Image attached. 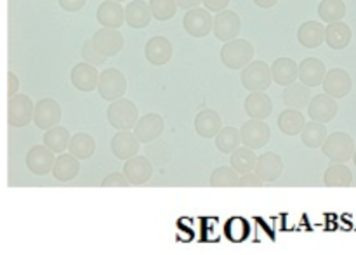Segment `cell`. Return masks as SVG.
I'll use <instances>...</instances> for the list:
<instances>
[{"mask_svg": "<svg viewBox=\"0 0 356 255\" xmlns=\"http://www.w3.org/2000/svg\"><path fill=\"white\" fill-rule=\"evenodd\" d=\"M242 30V21L235 10H221L214 16V35L221 42H229L233 38H238Z\"/></svg>", "mask_w": 356, "mask_h": 255, "instance_id": "cell-10", "label": "cell"}, {"mask_svg": "<svg viewBox=\"0 0 356 255\" xmlns=\"http://www.w3.org/2000/svg\"><path fill=\"white\" fill-rule=\"evenodd\" d=\"M240 174L236 172L233 167H218L214 172L211 174V186L212 188H233L238 186Z\"/></svg>", "mask_w": 356, "mask_h": 255, "instance_id": "cell-39", "label": "cell"}, {"mask_svg": "<svg viewBox=\"0 0 356 255\" xmlns=\"http://www.w3.org/2000/svg\"><path fill=\"white\" fill-rule=\"evenodd\" d=\"M202 3L211 13H221V10H226V7L229 6V0H204Z\"/></svg>", "mask_w": 356, "mask_h": 255, "instance_id": "cell-45", "label": "cell"}, {"mask_svg": "<svg viewBox=\"0 0 356 255\" xmlns=\"http://www.w3.org/2000/svg\"><path fill=\"white\" fill-rule=\"evenodd\" d=\"M139 145L141 141L138 139V135L131 131H118L117 134L111 139V153L117 156L118 160H127L134 158L139 153Z\"/></svg>", "mask_w": 356, "mask_h": 255, "instance_id": "cell-14", "label": "cell"}, {"mask_svg": "<svg viewBox=\"0 0 356 255\" xmlns=\"http://www.w3.org/2000/svg\"><path fill=\"white\" fill-rule=\"evenodd\" d=\"M327 76V68L323 61L318 58H306L299 65V82L308 87L323 85V80Z\"/></svg>", "mask_w": 356, "mask_h": 255, "instance_id": "cell-22", "label": "cell"}, {"mask_svg": "<svg viewBox=\"0 0 356 255\" xmlns=\"http://www.w3.org/2000/svg\"><path fill=\"white\" fill-rule=\"evenodd\" d=\"M68 149L79 160H89L96 151V141H94L92 135L86 134V132H79L72 138Z\"/></svg>", "mask_w": 356, "mask_h": 255, "instance_id": "cell-35", "label": "cell"}, {"mask_svg": "<svg viewBox=\"0 0 356 255\" xmlns=\"http://www.w3.org/2000/svg\"><path fill=\"white\" fill-rule=\"evenodd\" d=\"M183 26L186 30L188 35L195 38L207 37L211 31H214V16L211 14V10L200 9V7H195L190 9L183 17Z\"/></svg>", "mask_w": 356, "mask_h": 255, "instance_id": "cell-7", "label": "cell"}, {"mask_svg": "<svg viewBox=\"0 0 356 255\" xmlns=\"http://www.w3.org/2000/svg\"><path fill=\"white\" fill-rule=\"evenodd\" d=\"M176 0H149V9L156 21H169L176 16L177 10Z\"/></svg>", "mask_w": 356, "mask_h": 255, "instance_id": "cell-40", "label": "cell"}, {"mask_svg": "<svg viewBox=\"0 0 356 255\" xmlns=\"http://www.w3.org/2000/svg\"><path fill=\"white\" fill-rule=\"evenodd\" d=\"M33 101L26 94H16V96L9 97V104H7V122H9L10 127H26L33 120Z\"/></svg>", "mask_w": 356, "mask_h": 255, "instance_id": "cell-6", "label": "cell"}, {"mask_svg": "<svg viewBox=\"0 0 356 255\" xmlns=\"http://www.w3.org/2000/svg\"><path fill=\"white\" fill-rule=\"evenodd\" d=\"M82 58H83V61L89 63V65H94V66L104 65L108 59L106 56H103L99 51H97L96 45H94V42H92V38H89V40L83 42Z\"/></svg>", "mask_w": 356, "mask_h": 255, "instance_id": "cell-42", "label": "cell"}, {"mask_svg": "<svg viewBox=\"0 0 356 255\" xmlns=\"http://www.w3.org/2000/svg\"><path fill=\"white\" fill-rule=\"evenodd\" d=\"M61 9L68 10V13H76V10L83 9V6L87 3V0H58Z\"/></svg>", "mask_w": 356, "mask_h": 255, "instance_id": "cell-46", "label": "cell"}, {"mask_svg": "<svg viewBox=\"0 0 356 255\" xmlns=\"http://www.w3.org/2000/svg\"><path fill=\"white\" fill-rule=\"evenodd\" d=\"M70 141H72V138H70L68 129L59 127V125L49 129L44 135V145L58 155L65 153V149L70 146Z\"/></svg>", "mask_w": 356, "mask_h": 255, "instance_id": "cell-36", "label": "cell"}, {"mask_svg": "<svg viewBox=\"0 0 356 255\" xmlns=\"http://www.w3.org/2000/svg\"><path fill=\"white\" fill-rule=\"evenodd\" d=\"M131 186V181L125 176L124 172H113L110 176H106L101 183V188H129Z\"/></svg>", "mask_w": 356, "mask_h": 255, "instance_id": "cell-43", "label": "cell"}, {"mask_svg": "<svg viewBox=\"0 0 356 255\" xmlns=\"http://www.w3.org/2000/svg\"><path fill=\"white\" fill-rule=\"evenodd\" d=\"M256 174L264 183H273L284 174V160L280 155L273 151H268L264 155L257 156Z\"/></svg>", "mask_w": 356, "mask_h": 255, "instance_id": "cell-20", "label": "cell"}, {"mask_svg": "<svg viewBox=\"0 0 356 255\" xmlns=\"http://www.w3.org/2000/svg\"><path fill=\"white\" fill-rule=\"evenodd\" d=\"M54 151L45 145L33 146L26 155V167L35 176H47L54 169Z\"/></svg>", "mask_w": 356, "mask_h": 255, "instance_id": "cell-11", "label": "cell"}, {"mask_svg": "<svg viewBox=\"0 0 356 255\" xmlns=\"http://www.w3.org/2000/svg\"><path fill=\"white\" fill-rule=\"evenodd\" d=\"M229 163H232V167L240 174V176H243V174L256 172L257 156L256 153H254V149L243 146V148H238L236 151L232 153Z\"/></svg>", "mask_w": 356, "mask_h": 255, "instance_id": "cell-33", "label": "cell"}, {"mask_svg": "<svg viewBox=\"0 0 356 255\" xmlns=\"http://www.w3.org/2000/svg\"><path fill=\"white\" fill-rule=\"evenodd\" d=\"M245 113L250 118H256V120H266L268 117L273 111V103H271V97L266 92H250L247 96L245 103Z\"/></svg>", "mask_w": 356, "mask_h": 255, "instance_id": "cell-25", "label": "cell"}, {"mask_svg": "<svg viewBox=\"0 0 356 255\" xmlns=\"http://www.w3.org/2000/svg\"><path fill=\"white\" fill-rule=\"evenodd\" d=\"M163 132V118L159 113H148L138 120L134 127V134L141 141V145H149L156 141Z\"/></svg>", "mask_w": 356, "mask_h": 255, "instance_id": "cell-17", "label": "cell"}, {"mask_svg": "<svg viewBox=\"0 0 356 255\" xmlns=\"http://www.w3.org/2000/svg\"><path fill=\"white\" fill-rule=\"evenodd\" d=\"M308 115L312 117V120L322 122V124L334 120L337 115L336 97L329 96V94H318V96L312 97L308 104Z\"/></svg>", "mask_w": 356, "mask_h": 255, "instance_id": "cell-16", "label": "cell"}, {"mask_svg": "<svg viewBox=\"0 0 356 255\" xmlns=\"http://www.w3.org/2000/svg\"><path fill=\"white\" fill-rule=\"evenodd\" d=\"M351 28L348 26L343 21H337V23L327 24L325 31V44L329 45L334 51H341V49H346L351 44Z\"/></svg>", "mask_w": 356, "mask_h": 255, "instance_id": "cell-28", "label": "cell"}, {"mask_svg": "<svg viewBox=\"0 0 356 255\" xmlns=\"http://www.w3.org/2000/svg\"><path fill=\"white\" fill-rule=\"evenodd\" d=\"M353 162H355V165H356V149H355V155H353Z\"/></svg>", "mask_w": 356, "mask_h": 255, "instance_id": "cell-50", "label": "cell"}, {"mask_svg": "<svg viewBox=\"0 0 356 255\" xmlns=\"http://www.w3.org/2000/svg\"><path fill=\"white\" fill-rule=\"evenodd\" d=\"M92 42L96 45L97 51L106 58H113L124 47V35L118 30H111V28H101L92 35Z\"/></svg>", "mask_w": 356, "mask_h": 255, "instance_id": "cell-12", "label": "cell"}, {"mask_svg": "<svg viewBox=\"0 0 356 255\" xmlns=\"http://www.w3.org/2000/svg\"><path fill=\"white\" fill-rule=\"evenodd\" d=\"M327 138H329V135H327V127L322 124V122H315V120L308 122L301 132L302 145L308 146V148L312 149H316L320 148V146H323V142H325Z\"/></svg>", "mask_w": 356, "mask_h": 255, "instance_id": "cell-34", "label": "cell"}, {"mask_svg": "<svg viewBox=\"0 0 356 255\" xmlns=\"http://www.w3.org/2000/svg\"><path fill=\"white\" fill-rule=\"evenodd\" d=\"M240 145H242V134L235 127H222L221 132L216 135V146L225 155H232L240 148Z\"/></svg>", "mask_w": 356, "mask_h": 255, "instance_id": "cell-37", "label": "cell"}, {"mask_svg": "<svg viewBox=\"0 0 356 255\" xmlns=\"http://www.w3.org/2000/svg\"><path fill=\"white\" fill-rule=\"evenodd\" d=\"M273 80L282 87H289L299 79V65L291 58H278L271 65Z\"/></svg>", "mask_w": 356, "mask_h": 255, "instance_id": "cell-26", "label": "cell"}, {"mask_svg": "<svg viewBox=\"0 0 356 255\" xmlns=\"http://www.w3.org/2000/svg\"><path fill=\"white\" fill-rule=\"evenodd\" d=\"M240 134H242V145L250 149L264 148L271 138L270 125L264 120H256V118L245 122L240 129Z\"/></svg>", "mask_w": 356, "mask_h": 255, "instance_id": "cell-8", "label": "cell"}, {"mask_svg": "<svg viewBox=\"0 0 356 255\" xmlns=\"http://www.w3.org/2000/svg\"><path fill=\"white\" fill-rule=\"evenodd\" d=\"M240 80L249 92H266V89L273 82L271 66H268L264 61H252L242 69Z\"/></svg>", "mask_w": 356, "mask_h": 255, "instance_id": "cell-4", "label": "cell"}, {"mask_svg": "<svg viewBox=\"0 0 356 255\" xmlns=\"http://www.w3.org/2000/svg\"><path fill=\"white\" fill-rule=\"evenodd\" d=\"M152 17L153 14L152 9H149V3L143 2V0H132L125 7V23L131 28H136V30L148 26Z\"/></svg>", "mask_w": 356, "mask_h": 255, "instance_id": "cell-27", "label": "cell"}, {"mask_svg": "<svg viewBox=\"0 0 356 255\" xmlns=\"http://www.w3.org/2000/svg\"><path fill=\"white\" fill-rule=\"evenodd\" d=\"M318 16L327 24L343 21L346 16V3L343 0H322L318 6Z\"/></svg>", "mask_w": 356, "mask_h": 255, "instance_id": "cell-38", "label": "cell"}, {"mask_svg": "<svg viewBox=\"0 0 356 255\" xmlns=\"http://www.w3.org/2000/svg\"><path fill=\"white\" fill-rule=\"evenodd\" d=\"M7 80H9V85H7V94H9V97L16 96L17 89H19V79H17L13 72H9L7 73Z\"/></svg>", "mask_w": 356, "mask_h": 255, "instance_id": "cell-47", "label": "cell"}, {"mask_svg": "<svg viewBox=\"0 0 356 255\" xmlns=\"http://www.w3.org/2000/svg\"><path fill=\"white\" fill-rule=\"evenodd\" d=\"M61 117V106H59L58 101L52 99V97H45V99H40L35 104L33 122L38 129H42V131H49V129L59 125Z\"/></svg>", "mask_w": 356, "mask_h": 255, "instance_id": "cell-9", "label": "cell"}, {"mask_svg": "<svg viewBox=\"0 0 356 255\" xmlns=\"http://www.w3.org/2000/svg\"><path fill=\"white\" fill-rule=\"evenodd\" d=\"M146 155L152 160L153 165H165L170 158H172V151L170 146L165 141H153V146L149 145L146 148Z\"/></svg>", "mask_w": 356, "mask_h": 255, "instance_id": "cell-41", "label": "cell"}, {"mask_svg": "<svg viewBox=\"0 0 356 255\" xmlns=\"http://www.w3.org/2000/svg\"><path fill=\"white\" fill-rule=\"evenodd\" d=\"M263 183L264 181L256 172H249L240 176L238 188H263Z\"/></svg>", "mask_w": 356, "mask_h": 255, "instance_id": "cell-44", "label": "cell"}, {"mask_svg": "<svg viewBox=\"0 0 356 255\" xmlns=\"http://www.w3.org/2000/svg\"><path fill=\"white\" fill-rule=\"evenodd\" d=\"M327 26H323L320 21H306L299 26L298 40L302 47L316 49L325 42Z\"/></svg>", "mask_w": 356, "mask_h": 255, "instance_id": "cell-24", "label": "cell"}, {"mask_svg": "<svg viewBox=\"0 0 356 255\" xmlns=\"http://www.w3.org/2000/svg\"><path fill=\"white\" fill-rule=\"evenodd\" d=\"M277 2L278 0H254V3L261 9H271L273 6H277Z\"/></svg>", "mask_w": 356, "mask_h": 255, "instance_id": "cell-49", "label": "cell"}, {"mask_svg": "<svg viewBox=\"0 0 356 255\" xmlns=\"http://www.w3.org/2000/svg\"><path fill=\"white\" fill-rule=\"evenodd\" d=\"M222 118L218 111L204 110L195 117V131L200 138L212 139L221 132Z\"/></svg>", "mask_w": 356, "mask_h": 255, "instance_id": "cell-23", "label": "cell"}, {"mask_svg": "<svg viewBox=\"0 0 356 255\" xmlns=\"http://www.w3.org/2000/svg\"><path fill=\"white\" fill-rule=\"evenodd\" d=\"M254 45L245 38H233L225 42L221 49V61L229 69H243L252 63Z\"/></svg>", "mask_w": 356, "mask_h": 255, "instance_id": "cell-1", "label": "cell"}, {"mask_svg": "<svg viewBox=\"0 0 356 255\" xmlns=\"http://www.w3.org/2000/svg\"><path fill=\"white\" fill-rule=\"evenodd\" d=\"M351 87H353V82H351V76L346 69L334 68L327 72L325 80H323L325 94L336 97V99H341V97L348 96L351 92Z\"/></svg>", "mask_w": 356, "mask_h": 255, "instance_id": "cell-15", "label": "cell"}, {"mask_svg": "<svg viewBox=\"0 0 356 255\" xmlns=\"http://www.w3.org/2000/svg\"><path fill=\"white\" fill-rule=\"evenodd\" d=\"M108 122L117 131H134L136 124L139 120L138 106L131 99H117L111 101L106 110Z\"/></svg>", "mask_w": 356, "mask_h": 255, "instance_id": "cell-2", "label": "cell"}, {"mask_svg": "<svg viewBox=\"0 0 356 255\" xmlns=\"http://www.w3.org/2000/svg\"><path fill=\"white\" fill-rule=\"evenodd\" d=\"M99 75L101 73H97L96 66L82 61L73 66L72 73H70V80H72L73 87L76 90H80V92H90V90L97 89Z\"/></svg>", "mask_w": 356, "mask_h": 255, "instance_id": "cell-13", "label": "cell"}, {"mask_svg": "<svg viewBox=\"0 0 356 255\" xmlns=\"http://www.w3.org/2000/svg\"><path fill=\"white\" fill-rule=\"evenodd\" d=\"M79 170H80V162L76 156H73L72 153L68 155H59L56 158L54 163V169H52V176L56 177L58 181L61 183H70L72 179H75L79 176Z\"/></svg>", "mask_w": 356, "mask_h": 255, "instance_id": "cell-29", "label": "cell"}, {"mask_svg": "<svg viewBox=\"0 0 356 255\" xmlns=\"http://www.w3.org/2000/svg\"><path fill=\"white\" fill-rule=\"evenodd\" d=\"M176 2H177V6L181 7V9L190 10V9H195V7L200 6L204 0H176Z\"/></svg>", "mask_w": 356, "mask_h": 255, "instance_id": "cell-48", "label": "cell"}, {"mask_svg": "<svg viewBox=\"0 0 356 255\" xmlns=\"http://www.w3.org/2000/svg\"><path fill=\"white\" fill-rule=\"evenodd\" d=\"M355 141L346 132H334L325 139L322 151L332 163H346L355 155Z\"/></svg>", "mask_w": 356, "mask_h": 255, "instance_id": "cell-3", "label": "cell"}, {"mask_svg": "<svg viewBox=\"0 0 356 255\" xmlns=\"http://www.w3.org/2000/svg\"><path fill=\"white\" fill-rule=\"evenodd\" d=\"M323 183L327 188H350L353 183V172L344 163H330L323 176Z\"/></svg>", "mask_w": 356, "mask_h": 255, "instance_id": "cell-31", "label": "cell"}, {"mask_svg": "<svg viewBox=\"0 0 356 255\" xmlns=\"http://www.w3.org/2000/svg\"><path fill=\"white\" fill-rule=\"evenodd\" d=\"M113 2H125V0H113Z\"/></svg>", "mask_w": 356, "mask_h": 255, "instance_id": "cell-51", "label": "cell"}, {"mask_svg": "<svg viewBox=\"0 0 356 255\" xmlns=\"http://www.w3.org/2000/svg\"><path fill=\"white\" fill-rule=\"evenodd\" d=\"M96 17L97 23L103 28L118 30L125 23V9L122 7L120 2L106 0V2H101L99 7H97Z\"/></svg>", "mask_w": 356, "mask_h": 255, "instance_id": "cell-19", "label": "cell"}, {"mask_svg": "<svg viewBox=\"0 0 356 255\" xmlns=\"http://www.w3.org/2000/svg\"><path fill=\"white\" fill-rule=\"evenodd\" d=\"M145 58L153 66H163L172 59V44L165 37L149 38L145 45Z\"/></svg>", "mask_w": 356, "mask_h": 255, "instance_id": "cell-21", "label": "cell"}, {"mask_svg": "<svg viewBox=\"0 0 356 255\" xmlns=\"http://www.w3.org/2000/svg\"><path fill=\"white\" fill-rule=\"evenodd\" d=\"M124 174L129 177L131 184L141 186L146 184L153 176V163L148 156H138L127 160L124 165Z\"/></svg>", "mask_w": 356, "mask_h": 255, "instance_id": "cell-18", "label": "cell"}, {"mask_svg": "<svg viewBox=\"0 0 356 255\" xmlns=\"http://www.w3.org/2000/svg\"><path fill=\"white\" fill-rule=\"evenodd\" d=\"M278 129L284 132L285 135H298L301 134L302 129H305L306 120L305 115L301 113L299 110H294V108H287L285 111H282L278 115Z\"/></svg>", "mask_w": 356, "mask_h": 255, "instance_id": "cell-30", "label": "cell"}, {"mask_svg": "<svg viewBox=\"0 0 356 255\" xmlns=\"http://www.w3.org/2000/svg\"><path fill=\"white\" fill-rule=\"evenodd\" d=\"M127 90V80L125 75L117 68H108L101 72L99 82H97V92L104 101H117L124 97Z\"/></svg>", "mask_w": 356, "mask_h": 255, "instance_id": "cell-5", "label": "cell"}, {"mask_svg": "<svg viewBox=\"0 0 356 255\" xmlns=\"http://www.w3.org/2000/svg\"><path fill=\"white\" fill-rule=\"evenodd\" d=\"M309 101H312V92H309V87L305 85V83L296 82L292 85L285 87L284 103L287 104V108L302 110V108L308 106Z\"/></svg>", "mask_w": 356, "mask_h": 255, "instance_id": "cell-32", "label": "cell"}]
</instances>
